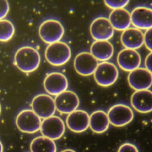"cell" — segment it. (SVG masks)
<instances>
[{
  "instance_id": "obj_1",
  "label": "cell",
  "mask_w": 152,
  "mask_h": 152,
  "mask_svg": "<svg viewBox=\"0 0 152 152\" xmlns=\"http://www.w3.org/2000/svg\"><path fill=\"white\" fill-rule=\"evenodd\" d=\"M14 64L25 73H30L38 69L41 62L39 53L30 46L19 48L14 56Z\"/></svg>"
},
{
  "instance_id": "obj_2",
  "label": "cell",
  "mask_w": 152,
  "mask_h": 152,
  "mask_svg": "<svg viewBox=\"0 0 152 152\" xmlns=\"http://www.w3.org/2000/svg\"><path fill=\"white\" fill-rule=\"evenodd\" d=\"M71 50L63 42H57L49 45L45 50V58L52 65L60 66L68 62L71 58Z\"/></svg>"
},
{
  "instance_id": "obj_3",
  "label": "cell",
  "mask_w": 152,
  "mask_h": 152,
  "mask_svg": "<svg viewBox=\"0 0 152 152\" xmlns=\"http://www.w3.org/2000/svg\"><path fill=\"white\" fill-rule=\"evenodd\" d=\"M119 75L116 66L109 62L98 63L94 73V77L97 84L102 87H109L115 83Z\"/></svg>"
},
{
  "instance_id": "obj_4",
  "label": "cell",
  "mask_w": 152,
  "mask_h": 152,
  "mask_svg": "<svg viewBox=\"0 0 152 152\" xmlns=\"http://www.w3.org/2000/svg\"><path fill=\"white\" fill-rule=\"evenodd\" d=\"M64 34V28L58 21L50 19L44 21L39 28V35L44 42L52 44L59 42Z\"/></svg>"
},
{
  "instance_id": "obj_5",
  "label": "cell",
  "mask_w": 152,
  "mask_h": 152,
  "mask_svg": "<svg viewBox=\"0 0 152 152\" xmlns=\"http://www.w3.org/2000/svg\"><path fill=\"white\" fill-rule=\"evenodd\" d=\"M15 123L17 128L22 132L35 133L40 129L42 121L33 110H24L17 115Z\"/></svg>"
},
{
  "instance_id": "obj_6",
  "label": "cell",
  "mask_w": 152,
  "mask_h": 152,
  "mask_svg": "<svg viewBox=\"0 0 152 152\" xmlns=\"http://www.w3.org/2000/svg\"><path fill=\"white\" fill-rule=\"evenodd\" d=\"M108 116L110 124L117 127H121L131 122L134 118V112L128 105L117 104L109 109Z\"/></svg>"
},
{
  "instance_id": "obj_7",
  "label": "cell",
  "mask_w": 152,
  "mask_h": 152,
  "mask_svg": "<svg viewBox=\"0 0 152 152\" xmlns=\"http://www.w3.org/2000/svg\"><path fill=\"white\" fill-rule=\"evenodd\" d=\"M32 110L40 118H50L55 113V100L48 95L42 94L33 98L32 102Z\"/></svg>"
},
{
  "instance_id": "obj_8",
  "label": "cell",
  "mask_w": 152,
  "mask_h": 152,
  "mask_svg": "<svg viewBox=\"0 0 152 152\" xmlns=\"http://www.w3.org/2000/svg\"><path fill=\"white\" fill-rule=\"evenodd\" d=\"M40 131L43 136L56 140L61 138L65 131V126L62 119L56 116L44 119Z\"/></svg>"
},
{
  "instance_id": "obj_9",
  "label": "cell",
  "mask_w": 152,
  "mask_h": 152,
  "mask_svg": "<svg viewBox=\"0 0 152 152\" xmlns=\"http://www.w3.org/2000/svg\"><path fill=\"white\" fill-rule=\"evenodd\" d=\"M90 31L92 37L96 41H108L113 36L114 28L109 18L99 17L91 22Z\"/></svg>"
},
{
  "instance_id": "obj_10",
  "label": "cell",
  "mask_w": 152,
  "mask_h": 152,
  "mask_svg": "<svg viewBox=\"0 0 152 152\" xmlns=\"http://www.w3.org/2000/svg\"><path fill=\"white\" fill-rule=\"evenodd\" d=\"M55 108L63 114H70L77 110L80 104V100L75 92L66 90L55 97Z\"/></svg>"
},
{
  "instance_id": "obj_11",
  "label": "cell",
  "mask_w": 152,
  "mask_h": 152,
  "mask_svg": "<svg viewBox=\"0 0 152 152\" xmlns=\"http://www.w3.org/2000/svg\"><path fill=\"white\" fill-rule=\"evenodd\" d=\"M44 88L50 95L57 96L66 91L68 87V81L66 77L62 73L53 72L45 78Z\"/></svg>"
},
{
  "instance_id": "obj_12",
  "label": "cell",
  "mask_w": 152,
  "mask_h": 152,
  "mask_svg": "<svg viewBox=\"0 0 152 152\" xmlns=\"http://www.w3.org/2000/svg\"><path fill=\"white\" fill-rule=\"evenodd\" d=\"M98 65V62L88 52H82L76 56L74 66L76 72L83 76L94 74Z\"/></svg>"
},
{
  "instance_id": "obj_13",
  "label": "cell",
  "mask_w": 152,
  "mask_h": 152,
  "mask_svg": "<svg viewBox=\"0 0 152 152\" xmlns=\"http://www.w3.org/2000/svg\"><path fill=\"white\" fill-rule=\"evenodd\" d=\"M128 82L136 91L149 90L152 86V74L146 68L138 67L130 72Z\"/></svg>"
},
{
  "instance_id": "obj_14",
  "label": "cell",
  "mask_w": 152,
  "mask_h": 152,
  "mask_svg": "<svg viewBox=\"0 0 152 152\" xmlns=\"http://www.w3.org/2000/svg\"><path fill=\"white\" fill-rule=\"evenodd\" d=\"M117 62L121 69L131 72L139 67L141 57L136 50L125 48L118 53Z\"/></svg>"
},
{
  "instance_id": "obj_15",
  "label": "cell",
  "mask_w": 152,
  "mask_h": 152,
  "mask_svg": "<svg viewBox=\"0 0 152 152\" xmlns=\"http://www.w3.org/2000/svg\"><path fill=\"white\" fill-rule=\"evenodd\" d=\"M133 25L138 29L148 30L152 28V8L139 6L134 8L131 13Z\"/></svg>"
},
{
  "instance_id": "obj_16",
  "label": "cell",
  "mask_w": 152,
  "mask_h": 152,
  "mask_svg": "<svg viewBox=\"0 0 152 152\" xmlns=\"http://www.w3.org/2000/svg\"><path fill=\"white\" fill-rule=\"evenodd\" d=\"M89 118L90 116L86 111L77 110L68 115L66 123L70 131L82 133L89 127Z\"/></svg>"
},
{
  "instance_id": "obj_17",
  "label": "cell",
  "mask_w": 152,
  "mask_h": 152,
  "mask_svg": "<svg viewBox=\"0 0 152 152\" xmlns=\"http://www.w3.org/2000/svg\"><path fill=\"white\" fill-rule=\"evenodd\" d=\"M132 107L142 113L152 111V91L141 90L135 91L131 97Z\"/></svg>"
},
{
  "instance_id": "obj_18",
  "label": "cell",
  "mask_w": 152,
  "mask_h": 152,
  "mask_svg": "<svg viewBox=\"0 0 152 152\" xmlns=\"http://www.w3.org/2000/svg\"><path fill=\"white\" fill-rule=\"evenodd\" d=\"M121 41L125 48L137 50L144 44V34L136 28H129L123 31Z\"/></svg>"
},
{
  "instance_id": "obj_19",
  "label": "cell",
  "mask_w": 152,
  "mask_h": 152,
  "mask_svg": "<svg viewBox=\"0 0 152 152\" xmlns=\"http://www.w3.org/2000/svg\"><path fill=\"white\" fill-rule=\"evenodd\" d=\"M109 20L114 29L124 31L129 28L131 25V14L124 8L113 10L109 15Z\"/></svg>"
},
{
  "instance_id": "obj_20",
  "label": "cell",
  "mask_w": 152,
  "mask_h": 152,
  "mask_svg": "<svg viewBox=\"0 0 152 152\" xmlns=\"http://www.w3.org/2000/svg\"><path fill=\"white\" fill-rule=\"evenodd\" d=\"M90 53L97 61L106 62L113 56L114 47L108 41H96L91 46Z\"/></svg>"
},
{
  "instance_id": "obj_21",
  "label": "cell",
  "mask_w": 152,
  "mask_h": 152,
  "mask_svg": "<svg viewBox=\"0 0 152 152\" xmlns=\"http://www.w3.org/2000/svg\"><path fill=\"white\" fill-rule=\"evenodd\" d=\"M110 125L108 113L102 110L93 112L89 118V127L96 133H103L106 131Z\"/></svg>"
},
{
  "instance_id": "obj_22",
  "label": "cell",
  "mask_w": 152,
  "mask_h": 152,
  "mask_svg": "<svg viewBox=\"0 0 152 152\" xmlns=\"http://www.w3.org/2000/svg\"><path fill=\"white\" fill-rule=\"evenodd\" d=\"M31 152H56L55 141L44 136L35 138L30 144Z\"/></svg>"
},
{
  "instance_id": "obj_23",
  "label": "cell",
  "mask_w": 152,
  "mask_h": 152,
  "mask_svg": "<svg viewBox=\"0 0 152 152\" xmlns=\"http://www.w3.org/2000/svg\"><path fill=\"white\" fill-rule=\"evenodd\" d=\"M15 31L13 24L7 20H0V41H9L13 37Z\"/></svg>"
},
{
  "instance_id": "obj_24",
  "label": "cell",
  "mask_w": 152,
  "mask_h": 152,
  "mask_svg": "<svg viewBox=\"0 0 152 152\" xmlns=\"http://www.w3.org/2000/svg\"><path fill=\"white\" fill-rule=\"evenodd\" d=\"M107 7L113 10L124 8L129 2V1H105Z\"/></svg>"
},
{
  "instance_id": "obj_25",
  "label": "cell",
  "mask_w": 152,
  "mask_h": 152,
  "mask_svg": "<svg viewBox=\"0 0 152 152\" xmlns=\"http://www.w3.org/2000/svg\"><path fill=\"white\" fill-rule=\"evenodd\" d=\"M118 152H139L137 147L130 142L124 143L121 145Z\"/></svg>"
},
{
  "instance_id": "obj_26",
  "label": "cell",
  "mask_w": 152,
  "mask_h": 152,
  "mask_svg": "<svg viewBox=\"0 0 152 152\" xmlns=\"http://www.w3.org/2000/svg\"><path fill=\"white\" fill-rule=\"evenodd\" d=\"M9 11V4L7 1H0V20H4Z\"/></svg>"
},
{
  "instance_id": "obj_27",
  "label": "cell",
  "mask_w": 152,
  "mask_h": 152,
  "mask_svg": "<svg viewBox=\"0 0 152 152\" xmlns=\"http://www.w3.org/2000/svg\"><path fill=\"white\" fill-rule=\"evenodd\" d=\"M144 44L152 52V28L146 30L144 34Z\"/></svg>"
},
{
  "instance_id": "obj_28",
  "label": "cell",
  "mask_w": 152,
  "mask_h": 152,
  "mask_svg": "<svg viewBox=\"0 0 152 152\" xmlns=\"http://www.w3.org/2000/svg\"><path fill=\"white\" fill-rule=\"evenodd\" d=\"M145 63L146 69L152 74V52L146 56Z\"/></svg>"
},
{
  "instance_id": "obj_29",
  "label": "cell",
  "mask_w": 152,
  "mask_h": 152,
  "mask_svg": "<svg viewBox=\"0 0 152 152\" xmlns=\"http://www.w3.org/2000/svg\"><path fill=\"white\" fill-rule=\"evenodd\" d=\"M76 152V151H75L74 150H72V149H65V150H63L62 151V152Z\"/></svg>"
},
{
  "instance_id": "obj_30",
  "label": "cell",
  "mask_w": 152,
  "mask_h": 152,
  "mask_svg": "<svg viewBox=\"0 0 152 152\" xmlns=\"http://www.w3.org/2000/svg\"><path fill=\"white\" fill-rule=\"evenodd\" d=\"M3 151H4L3 145H2V144L1 143V142L0 141V152H3Z\"/></svg>"
},
{
  "instance_id": "obj_31",
  "label": "cell",
  "mask_w": 152,
  "mask_h": 152,
  "mask_svg": "<svg viewBox=\"0 0 152 152\" xmlns=\"http://www.w3.org/2000/svg\"><path fill=\"white\" fill-rule=\"evenodd\" d=\"M1 104H0V113H1Z\"/></svg>"
}]
</instances>
